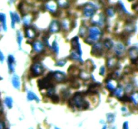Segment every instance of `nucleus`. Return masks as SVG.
I'll return each instance as SVG.
<instances>
[{
  "label": "nucleus",
  "mask_w": 138,
  "mask_h": 129,
  "mask_svg": "<svg viewBox=\"0 0 138 129\" xmlns=\"http://www.w3.org/2000/svg\"><path fill=\"white\" fill-rule=\"evenodd\" d=\"M101 36V31L100 30L98 27L92 26L90 27L89 29V37L87 39L85 40V41L88 44H92L94 42H96L99 40Z\"/></svg>",
  "instance_id": "nucleus-1"
},
{
  "label": "nucleus",
  "mask_w": 138,
  "mask_h": 129,
  "mask_svg": "<svg viewBox=\"0 0 138 129\" xmlns=\"http://www.w3.org/2000/svg\"><path fill=\"white\" fill-rule=\"evenodd\" d=\"M71 100L73 104V106H76L78 108H83V109H87L89 107V104L83 99L81 93H76Z\"/></svg>",
  "instance_id": "nucleus-2"
},
{
  "label": "nucleus",
  "mask_w": 138,
  "mask_h": 129,
  "mask_svg": "<svg viewBox=\"0 0 138 129\" xmlns=\"http://www.w3.org/2000/svg\"><path fill=\"white\" fill-rule=\"evenodd\" d=\"M52 77H53V73H50L46 77L39 80L38 85L40 89L42 90V89H47V88L49 89L50 87H53V83L51 82Z\"/></svg>",
  "instance_id": "nucleus-3"
},
{
  "label": "nucleus",
  "mask_w": 138,
  "mask_h": 129,
  "mask_svg": "<svg viewBox=\"0 0 138 129\" xmlns=\"http://www.w3.org/2000/svg\"><path fill=\"white\" fill-rule=\"evenodd\" d=\"M30 71L32 75L34 77H37L41 75L44 72V68L42 67V64H40V63H35L32 64Z\"/></svg>",
  "instance_id": "nucleus-4"
},
{
  "label": "nucleus",
  "mask_w": 138,
  "mask_h": 129,
  "mask_svg": "<svg viewBox=\"0 0 138 129\" xmlns=\"http://www.w3.org/2000/svg\"><path fill=\"white\" fill-rule=\"evenodd\" d=\"M102 45L100 42H98L95 45H94L93 47H92V54L94 55V56H99L102 55Z\"/></svg>",
  "instance_id": "nucleus-5"
},
{
  "label": "nucleus",
  "mask_w": 138,
  "mask_h": 129,
  "mask_svg": "<svg viewBox=\"0 0 138 129\" xmlns=\"http://www.w3.org/2000/svg\"><path fill=\"white\" fill-rule=\"evenodd\" d=\"M95 9L93 6H90V5H87L84 7V15L86 18L92 17L94 14Z\"/></svg>",
  "instance_id": "nucleus-6"
},
{
  "label": "nucleus",
  "mask_w": 138,
  "mask_h": 129,
  "mask_svg": "<svg viewBox=\"0 0 138 129\" xmlns=\"http://www.w3.org/2000/svg\"><path fill=\"white\" fill-rule=\"evenodd\" d=\"M71 45L73 49L77 50L78 53H79V55H82V51H81V48H80V45H79V39L77 37H74L73 39L71 40Z\"/></svg>",
  "instance_id": "nucleus-7"
},
{
  "label": "nucleus",
  "mask_w": 138,
  "mask_h": 129,
  "mask_svg": "<svg viewBox=\"0 0 138 129\" xmlns=\"http://www.w3.org/2000/svg\"><path fill=\"white\" fill-rule=\"evenodd\" d=\"M125 51V47L122 43H118L115 45V52L117 55L118 56H121L123 55Z\"/></svg>",
  "instance_id": "nucleus-8"
},
{
  "label": "nucleus",
  "mask_w": 138,
  "mask_h": 129,
  "mask_svg": "<svg viewBox=\"0 0 138 129\" xmlns=\"http://www.w3.org/2000/svg\"><path fill=\"white\" fill-rule=\"evenodd\" d=\"M60 29V24L58 21L53 20L51 23V25L49 26V31L51 33H56Z\"/></svg>",
  "instance_id": "nucleus-9"
},
{
  "label": "nucleus",
  "mask_w": 138,
  "mask_h": 129,
  "mask_svg": "<svg viewBox=\"0 0 138 129\" xmlns=\"http://www.w3.org/2000/svg\"><path fill=\"white\" fill-rule=\"evenodd\" d=\"M53 77L57 82H62L66 78L65 75L61 71H55L53 73Z\"/></svg>",
  "instance_id": "nucleus-10"
},
{
  "label": "nucleus",
  "mask_w": 138,
  "mask_h": 129,
  "mask_svg": "<svg viewBox=\"0 0 138 129\" xmlns=\"http://www.w3.org/2000/svg\"><path fill=\"white\" fill-rule=\"evenodd\" d=\"M33 48H34V51H36L37 53H41L44 50L45 46L42 42H40L39 40H37L33 44Z\"/></svg>",
  "instance_id": "nucleus-11"
},
{
  "label": "nucleus",
  "mask_w": 138,
  "mask_h": 129,
  "mask_svg": "<svg viewBox=\"0 0 138 129\" xmlns=\"http://www.w3.org/2000/svg\"><path fill=\"white\" fill-rule=\"evenodd\" d=\"M24 32L26 37L28 38H34L36 35L35 30L32 27H26L24 28Z\"/></svg>",
  "instance_id": "nucleus-12"
},
{
  "label": "nucleus",
  "mask_w": 138,
  "mask_h": 129,
  "mask_svg": "<svg viewBox=\"0 0 138 129\" xmlns=\"http://www.w3.org/2000/svg\"><path fill=\"white\" fill-rule=\"evenodd\" d=\"M57 3L55 1H49L46 3L45 8L47 9H48L49 11H51L52 13H55L57 11Z\"/></svg>",
  "instance_id": "nucleus-13"
},
{
  "label": "nucleus",
  "mask_w": 138,
  "mask_h": 129,
  "mask_svg": "<svg viewBox=\"0 0 138 129\" xmlns=\"http://www.w3.org/2000/svg\"><path fill=\"white\" fill-rule=\"evenodd\" d=\"M105 82L107 83L106 87H107L108 90H110V91H113V90H115V88L116 87V85H117V83L113 79H111V78L108 79Z\"/></svg>",
  "instance_id": "nucleus-14"
},
{
  "label": "nucleus",
  "mask_w": 138,
  "mask_h": 129,
  "mask_svg": "<svg viewBox=\"0 0 138 129\" xmlns=\"http://www.w3.org/2000/svg\"><path fill=\"white\" fill-rule=\"evenodd\" d=\"M14 57L12 55H9L8 57V63L9 70L10 72H13L14 70Z\"/></svg>",
  "instance_id": "nucleus-15"
},
{
  "label": "nucleus",
  "mask_w": 138,
  "mask_h": 129,
  "mask_svg": "<svg viewBox=\"0 0 138 129\" xmlns=\"http://www.w3.org/2000/svg\"><path fill=\"white\" fill-rule=\"evenodd\" d=\"M138 48L136 47H132L129 50V55L132 60H135L138 58Z\"/></svg>",
  "instance_id": "nucleus-16"
},
{
  "label": "nucleus",
  "mask_w": 138,
  "mask_h": 129,
  "mask_svg": "<svg viewBox=\"0 0 138 129\" xmlns=\"http://www.w3.org/2000/svg\"><path fill=\"white\" fill-rule=\"evenodd\" d=\"M12 84L14 85V87L16 89H19L20 87V78L16 75H14L12 77Z\"/></svg>",
  "instance_id": "nucleus-17"
},
{
  "label": "nucleus",
  "mask_w": 138,
  "mask_h": 129,
  "mask_svg": "<svg viewBox=\"0 0 138 129\" xmlns=\"http://www.w3.org/2000/svg\"><path fill=\"white\" fill-rule=\"evenodd\" d=\"M27 98L28 100H37V101H39V99L37 97V95H35L32 91H28L27 94Z\"/></svg>",
  "instance_id": "nucleus-18"
},
{
  "label": "nucleus",
  "mask_w": 138,
  "mask_h": 129,
  "mask_svg": "<svg viewBox=\"0 0 138 129\" xmlns=\"http://www.w3.org/2000/svg\"><path fill=\"white\" fill-rule=\"evenodd\" d=\"M114 94H115L117 98H118L123 97V87H121V86L117 87V89H116V90H115V92H114Z\"/></svg>",
  "instance_id": "nucleus-19"
},
{
  "label": "nucleus",
  "mask_w": 138,
  "mask_h": 129,
  "mask_svg": "<svg viewBox=\"0 0 138 129\" xmlns=\"http://www.w3.org/2000/svg\"><path fill=\"white\" fill-rule=\"evenodd\" d=\"M68 72L69 74L71 75H78L79 73V70H78V69H77V68L75 67V66H71L68 69Z\"/></svg>",
  "instance_id": "nucleus-20"
},
{
  "label": "nucleus",
  "mask_w": 138,
  "mask_h": 129,
  "mask_svg": "<svg viewBox=\"0 0 138 129\" xmlns=\"http://www.w3.org/2000/svg\"><path fill=\"white\" fill-rule=\"evenodd\" d=\"M71 58L75 60V61H82V58L80 56V55L79 53H78V52H72L71 54Z\"/></svg>",
  "instance_id": "nucleus-21"
},
{
  "label": "nucleus",
  "mask_w": 138,
  "mask_h": 129,
  "mask_svg": "<svg viewBox=\"0 0 138 129\" xmlns=\"http://www.w3.org/2000/svg\"><path fill=\"white\" fill-rule=\"evenodd\" d=\"M117 63V60L115 58L108 59L107 62V65L108 68H113L116 65Z\"/></svg>",
  "instance_id": "nucleus-22"
},
{
  "label": "nucleus",
  "mask_w": 138,
  "mask_h": 129,
  "mask_svg": "<svg viewBox=\"0 0 138 129\" xmlns=\"http://www.w3.org/2000/svg\"><path fill=\"white\" fill-rule=\"evenodd\" d=\"M0 22L2 24L4 30H7V28H6V15L4 14H0Z\"/></svg>",
  "instance_id": "nucleus-23"
},
{
  "label": "nucleus",
  "mask_w": 138,
  "mask_h": 129,
  "mask_svg": "<svg viewBox=\"0 0 138 129\" xmlns=\"http://www.w3.org/2000/svg\"><path fill=\"white\" fill-rule=\"evenodd\" d=\"M32 20V18L31 16L30 15H27V16H24V17L23 18V22L24 25L28 26L31 23Z\"/></svg>",
  "instance_id": "nucleus-24"
},
{
  "label": "nucleus",
  "mask_w": 138,
  "mask_h": 129,
  "mask_svg": "<svg viewBox=\"0 0 138 129\" xmlns=\"http://www.w3.org/2000/svg\"><path fill=\"white\" fill-rule=\"evenodd\" d=\"M5 104L9 108H11V107L13 106V100L12 98L10 97H6L5 98Z\"/></svg>",
  "instance_id": "nucleus-25"
},
{
  "label": "nucleus",
  "mask_w": 138,
  "mask_h": 129,
  "mask_svg": "<svg viewBox=\"0 0 138 129\" xmlns=\"http://www.w3.org/2000/svg\"><path fill=\"white\" fill-rule=\"evenodd\" d=\"M104 45L107 49H110L113 46V41L110 39H106L104 42Z\"/></svg>",
  "instance_id": "nucleus-26"
},
{
  "label": "nucleus",
  "mask_w": 138,
  "mask_h": 129,
  "mask_svg": "<svg viewBox=\"0 0 138 129\" xmlns=\"http://www.w3.org/2000/svg\"><path fill=\"white\" fill-rule=\"evenodd\" d=\"M86 33H87V28H86L85 26H81L79 30V36L81 37H84Z\"/></svg>",
  "instance_id": "nucleus-27"
},
{
  "label": "nucleus",
  "mask_w": 138,
  "mask_h": 129,
  "mask_svg": "<svg viewBox=\"0 0 138 129\" xmlns=\"http://www.w3.org/2000/svg\"><path fill=\"white\" fill-rule=\"evenodd\" d=\"M62 25L63 28H64L65 30H68V29L69 28V27H71L70 22H69V20H67V19H65V20H63Z\"/></svg>",
  "instance_id": "nucleus-28"
},
{
  "label": "nucleus",
  "mask_w": 138,
  "mask_h": 129,
  "mask_svg": "<svg viewBox=\"0 0 138 129\" xmlns=\"http://www.w3.org/2000/svg\"><path fill=\"white\" fill-rule=\"evenodd\" d=\"M106 13H107V15L108 17H113L114 14H115V9L112 7H110V8L107 9Z\"/></svg>",
  "instance_id": "nucleus-29"
},
{
  "label": "nucleus",
  "mask_w": 138,
  "mask_h": 129,
  "mask_svg": "<svg viewBox=\"0 0 138 129\" xmlns=\"http://www.w3.org/2000/svg\"><path fill=\"white\" fill-rule=\"evenodd\" d=\"M56 3L61 8H66L68 6V2L66 1H58Z\"/></svg>",
  "instance_id": "nucleus-30"
},
{
  "label": "nucleus",
  "mask_w": 138,
  "mask_h": 129,
  "mask_svg": "<svg viewBox=\"0 0 138 129\" xmlns=\"http://www.w3.org/2000/svg\"><path fill=\"white\" fill-rule=\"evenodd\" d=\"M79 77L82 79H84V80H88V79H90V75L86 72H85V71H82L80 73V74H79Z\"/></svg>",
  "instance_id": "nucleus-31"
},
{
  "label": "nucleus",
  "mask_w": 138,
  "mask_h": 129,
  "mask_svg": "<svg viewBox=\"0 0 138 129\" xmlns=\"http://www.w3.org/2000/svg\"><path fill=\"white\" fill-rule=\"evenodd\" d=\"M17 41H18V43L19 48H21V44H22V34H21L20 32H18Z\"/></svg>",
  "instance_id": "nucleus-32"
},
{
  "label": "nucleus",
  "mask_w": 138,
  "mask_h": 129,
  "mask_svg": "<svg viewBox=\"0 0 138 129\" xmlns=\"http://www.w3.org/2000/svg\"><path fill=\"white\" fill-rule=\"evenodd\" d=\"M55 90L53 87H50L47 90V95H48L49 97H52L53 95H55Z\"/></svg>",
  "instance_id": "nucleus-33"
},
{
  "label": "nucleus",
  "mask_w": 138,
  "mask_h": 129,
  "mask_svg": "<svg viewBox=\"0 0 138 129\" xmlns=\"http://www.w3.org/2000/svg\"><path fill=\"white\" fill-rule=\"evenodd\" d=\"M52 48H53V51L55 53L58 54V53H59V46H58V45H57L56 41H54V42H53Z\"/></svg>",
  "instance_id": "nucleus-34"
},
{
  "label": "nucleus",
  "mask_w": 138,
  "mask_h": 129,
  "mask_svg": "<svg viewBox=\"0 0 138 129\" xmlns=\"http://www.w3.org/2000/svg\"><path fill=\"white\" fill-rule=\"evenodd\" d=\"M131 100H133V102L134 103L135 105H137L138 103V93L137 92H135L131 96Z\"/></svg>",
  "instance_id": "nucleus-35"
},
{
  "label": "nucleus",
  "mask_w": 138,
  "mask_h": 129,
  "mask_svg": "<svg viewBox=\"0 0 138 129\" xmlns=\"http://www.w3.org/2000/svg\"><path fill=\"white\" fill-rule=\"evenodd\" d=\"M133 28H134V27H133V24H128V25L127 26V27H126V32H129V33H131V32H133V30H134Z\"/></svg>",
  "instance_id": "nucleus-36"
},
{
  "label": "nucleus",
  "mask_w": 138,
  "mask_h": 129,
  "mask_svg": "<svg viewBox=\"0 0 138 129\" xmlns=\"http://www.w3.org/2000/svg\"><path fill=\"white\" fill-rule=\"evenodd\" d=\"M66 63V61L64 59H61L56 63V66H59V67H63L64 66Z\"/></svg>",
  "instance_id": "nucleus-37"
},
{
  "label": "nucleus",
  "mask_w": 138,
  "mask_h": 129,
  "mask_svg": "<svg viewBox=\"0 0 138 129\" xmlns=\"http://www.w3.org/2000/svg\"><path fill=\"white\" fill-rule=\"evenodd\" d=\"M51 100H52V101H53L54 103H58V101H59V96L56 95H53V96L51 97Z\"/></svg>",
  "instance_id": "nucleus-38"
},
{
  "label": "nucleus",
  "mask_w": 138,
  "mask_h": 129,
  "mask_svg": "<svg viewBox=\"0 0 138 129\" xmlns=\"http://www.w3.org/2000/svg\"><path fill=\"white\" fill-rule=\"evenodd\" d=\"M133 85L131 84H127V86H126V88H125V90H126V92H131V91L133 90Z\"/></svg>",
  "instance_id": "nucleus-39"
},
{
  "label": "nucleus",
  "mask_w": 138,
  "mask_h": 129,
  "mask_svg": "<svg viewBox=\"0 0 138 129\" xmlns=\"http://www.w3.org/2000/svg\"><path fill=\"white\" fill-rule=\"evenodd\" d=\"M13 16H14V20L16 22H20V16H18V14L17 13H14L13 14Z\"/></svg>",
  "instance_id": "nucleus-40"
},
{
  "label": "nucleus",
  "mask_w": 138,
  "mask_h": 129,
  "mask_svg": "<svg viewBox=\"0 0 138 129\" xmlns=\"http://www.w3.org/2000/svg\"><path fill=\"white\" fill-rule=\"evenodd\" d=\"M121 101H123V102L130 101H131V98H130L129 97H128V96L124 95V96H123V97H122V98H121Z\"/></svg>",
  "instance_id": "nucleus-41"
},
{
  "label": "nucleus",
  "mask_w": 138,
  "mask_h": 129,
  "mask_svg": "<svg viewBox=\"0 0 138 129\" xmlns=\"http://www.w3.org/2000/svg\"><path fill=\"white\" fill-rule=\"evenodd\" d=\"M107 120H108V122H113V120H114V115L113 114H108L107 115Z\"/></svg>",
  "instance_id": "nucleus-42"
},
{
  "label": "nucleus",
  "mask_w": 138,
  "mask_h": 129,
  "mask_svg": "<svg viewBox=\"0 0 138 129\" xmlns=\"http://www.w3.org/2000/svg\"><path fill=\"white\" fill-rule=\"evenodd\" d=\"M11 26H12V28H14L16 21L14 20V16H13V14H12V13H11Z\"/></svg>",
  "instance_id": "nucleus-43"
},
{
  "label": "nucleus",
  "mask_w": 138,
  "mask_h": 129,
  "mask_svg": "<svg viewBox=\"0 0 138 129\" xmlns=\"http://www.w3.org/2000/svg\"><path fill=\"white\" fill-rule=\"evenodd\" d=\"M104 73H105V68L104 67H101L100 68V74L101 75H104Z\"/></svg>",
  "instance_id": "nucleus-44"
},
{
  "label": "nucleus",
  "mask_w": 138,
  "mask_h": 129,
  "mask_svg": "<svg viewBox=\"0 0 138 129\" xmlns=\"http://www.w3.org/2000/svg\"><path fill=\"white\" fill-rule=\"evenodd\" d=\"M3 61H4V56H3L2 53L0 51V61L1 62V63H3Z\"/></svg>",
  "instance_id": "nucleus-45"
},
{
  "label": "nucleus",
  "mask_w": 138,
  "mask_h": 129,
  "mask_svg": "<svg viewBox=\"0 0 138 129\" xmlns=\"http://www.w3.org/2000/svg\"><path fill=\"white\" fill-rule=\"evenodd\" d=\"M5 129V124L2 121L0 120V129Z\"/></svg>",
  "instance_id": "nucleus-46"
},
{
  "label": "nucleus",
  "mask_w": 138,
  "mask_h": 129,
  "mask_svg": "<svg viewBox=\"0 0 138 129\" xmlns=\"http://www.w3.org/2000/svg\"><path fill=\"white\" fill-rule=\"evenodd\" d=\"M123 129H128V122H125L123 124Z\"/></svg>",
  "instance_id": "nucleus-47"
},
{
  "label": "nucleus",
  "mask_w": 138,
  "mask_h": 129,
  "mask_svg": "<svg viewBox=\"0 0 138 129\" xmlns=\"http://www.w3.org/2000/svg\"><path fill=\"white\" fill-rule=\"evenodd\" d=\"M55 129H57V128H55Z\"/></svg>",
  "instance_id": "nucleus-48"
}]
</instances>
